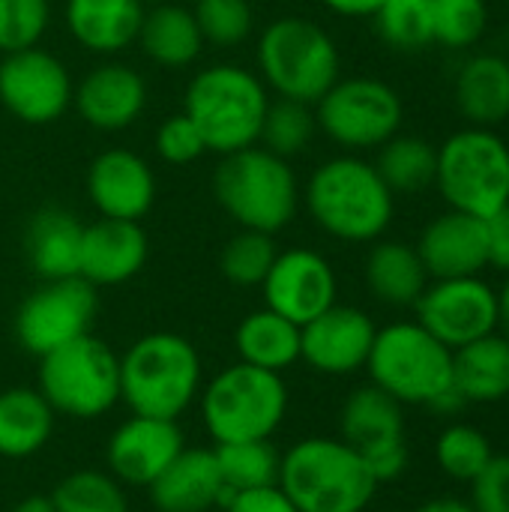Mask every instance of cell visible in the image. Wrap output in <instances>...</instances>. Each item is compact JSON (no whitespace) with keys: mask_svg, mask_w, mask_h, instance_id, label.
<instances>
[{"mask_svg":"<svg viewBox=\"0 0 509 512\" xmlns=\"http://www.w3.org/2000/svg\"><path fill=\"white\" fill-rule=\"evenodd\" d=\"M492 459V441L468 423L447 426L435 441V462L456 483H474Z\"/></svg>","mask_w":509,"mask_h":512,"instance_id":"e575fe53","label":"cell"},{"mask_svg":"<svg viewBox=\"0 0 509 512\" xmlns=\"http://www.w3.org/2000/svg\"><path fill=\"white\" fill-rule=\"evenodd\" d=\"M54 435V408L39 390L12 387L0 393V456L27 459Z\"/></svg>","mask_w":509,"mask_h":512,"instance_id":"4dcf8cb0","label":"cell"},{"mask_svg":"<svg viewBox=\"0 0 509 512\" xmlns=\"http://www.w3.org/2000/svg\"><path fill=\"white\" fill-rule=\"evenodd\" d=\"M87 198L102 219L141 222L156 204V174L135 150H102L87 168Z\"/></svg>","mask_w":509,"mask_h":512,"instance_id":"ac0fdd59","label":"cell"},{"mask_svg":"<svg viewBox=\"0 0 509 512\" xmlns=\"http://www.w3.org/2000/svg\"><path fill=\"white\" fill-rule=\"evenodd\" d=\"M486 3H489V0H486Z\"/></svg>","mask_w":509,"mask_h":512,"instance_id":"816d5d0a","label":"cell"},{"mask_svg":"<svg viewBox=\"0 0 509 512\" xmlns=\"http://www.w3.org/2000/svg\"><path fill=\"white\" fill-rule=\"evenodd\" d=\"M375 168L393 195H414L423 192L426 186H435L438 147H432L420 135L396 132L390 141L378 147Z\"/></svg>","mask_w":509,"mask_h":512,"instance_id":"1f68e13d","label":"cell"},{"mask_svg":"<svg viewBox=\"0 0 509 512\" xmlns=\"http://www.w3.org/2000/svg\"><path fill=\"white\" fill-rule=\"evenodd\" d=\"M414 249L429 279L480 276L489 267L486 219H477L459 210L441 213L423 228Z\"/></svg>","mask_w":509,"mask_h":512,"instance_id":"44dd1931","label":"cell"},{"mask_svg":"<svg viewBox=\"0 0 509 512\" xmlns=\"http://www.w3.org/2000/svg\"><path fill=\"white\" fill-rule=\"evenodd\" d=\"M315 132H318V120H315L312 105L294 102V99H276L267 108L258 144L282 159H291V156H300L312 144Z\"/></svg>","mask_w":509,"mask_h":512,"instance_id":"8d00e7d4","label":"cell"},{"mask_svg":"<svg viewBox=\"0 0 509 512\" xmlns=\"http://www.w3.org/2000/svg\"><path fill=\"white\" fill-rule=\"evenodd\" d=\"M489 24L486 0H435V42L447 48H471Z\"/></svg>","mask_w":509,"mask_h":512,"instance_id":"60d3db41","label":"cell"},{"mask_svg":"<svg viewBox=\"0 0 509 512\" xmlns=\"http://www.w3.org/2000/svg\"><path fill=\"white\" fill-rule=\"evenodd\" d=\"M72 75L60 57L33 45L0 60V105L27 126H48L72 105Z\"/></svg>","mask_w":509,"mask_h":512,"instance_id":"9a60e30c","label":"cell"},{"mask_svg":"<svg viewBox=\"0 0 509 512\" xmlns=\"http://www.w3.org/2000/svg\"><path fill=\"white\" fill-rule=\"evenodd\" d=\"M159 512H210L231 498L213 450H186L150 486Z\"/></svg>","mask_w":509,"mask_h":512,"instance_id":"603a6c76","label":"cell"},{"mask_svg":"<svg viewBox=\"0 0 509 512\" xmlns=\"http://www.w3.org/2000/svg\"><path fill=\"white\" fill-rule=\"evenodd\" d=\"M435 186L450 210L495 216L509 204V144L486 126L453 132L438 147Z\"/></svg>","mask_w":509,"mask_h":512,"instance_id":"ba28073f","label":"cell"},{"mask_svg":"<svg viewBox=\"0 0 509 512\" xmlns=\"http://www.w3.org/2000/svg\"><path fill=\"white\" fill-rule=\"evenodd\" d=\"M147 60L165 69H183L192 66L204 51V36L198 30V21L192 9L180 3H162L150 12H144L138 39Z\"/></svg>","mask_w":509,"mask_h":512,"instance_id":"83f0119b","label":"cell"},{"mask_svg":"<svg viewBox=\"0 0 509 512\" xmlns=\"http://www.w3.org/2000/svg\"><path fill=\"white\" fill-rule=\"evenodd\" d=\"M453 387L468 405H495L509 399V339L489 333L453 351Z\"/></svg>","mask_w":509,"mask_h":512,"instance_id":"484cf974","label":"cell"},{"mask_svg":"<svg viewBox=\"0 0 509 512\" xmlns=\"http://www.w3.org/2000/svg\"><path fill=\"white\" fill-rule=\"evenodd\" d=\"M342 441L363 456L372 477L393 483L408 468V441H405V411L402 405L378 390L375 384L354 390L339 414Z\"/></svg>","mask_w":509,"mask_h":512,"instance_id":"4fadbf2b","label":"cell"},{"mask_svg":"<svg viewBox=\"0 0 509 512\" xmlns=\"http://www.w3.org/2000/svg\"><path fill=\"white\" fill-rule=\"evenodd\" d=\"M261 291L267 309L303 327L336 303L339 279L333 264L321 252L297 246L276 255L267 279L261 282Z\"/></svg>","mask_w":509,"mask_h":512,"instance_id":"2e32d148","label":"cell"},{"mask_svg":"<svg viewBox=\"0 0 509 512\" xmlns=\"http://www.w3.org/2000/svg\"><path fill=\"white\" fill-rule=\"evenodd\" d=\"M369 378L399 405H429L453 387V351L417 321H396L375 333Z\"/></svg>","mask_w":509,"mask_h":512,"instance_id":"9c48e42d","label":"cell"},{"mask_svg":"<svg viewBox=\"0 0 509 512\" xmlns=\"http://www.w3.org/2000/svg\"><path fill=\"white\" fill-rule=\"evenodd\" d=\"M234 348L240 363L282 375L300 360V327L264 306L237 324Z\"/></svg>","mask_w":509,"mask_h":512,"instance_id":"f546056e","label":"cell"},{"mask_svg":"<svg viewBox=\"0 0 509 512\" xmlns=\"http://www.w3.org/2000/svg\"><path fill=\"white\" fill-rule=\"evenodd\" d=\"M276 255L279 252H276L273 234L240 228L225 243V249L219 255V270L237 288H261V282L267 279Z\"/></svg>","mask_w":509,"mask_h":512,"instance_id":"74e56055","label":"cell"},{"mask_svg":"<svg viewBox=\"0 0 509 512\" xmlns=\"http://www.w3.org/2000/svg\"><path fill=\"white\" fill-rule=\"evenodd\" d=\"M198 393V348L177 333H147L120 357V399L138 417L177 420Z\"/></svg>","mask_w":509,"mask_h":512,"instance_id":"5b68a950","label":"cell"},{"mask_svg":"<svg viewBox=\"0 0 509 512\" xmlns=\"http://www.w3.org/2000/svg\"><path fill=\"white\" fill-rule=\"evenodd\" d=\"M375 321L357 309L333 303L327 312L300 327V360L321 375H351L366 369L375 345Z\"/></svg>","mask_w":509,"mask_h":512,"instance_id":"e0dca14e","label":"cell"},{"mask_svg":"<svg viewBox=\"0 0 509 512\" xmlns=\"http://www.w3.org/2000/svg\"><path fill=\"white\" fill-rule=\"evenodd\" d=\"M150 255L147 234L141 222L99 219L84 225L81 237V267L78 276L93 288H111L135 279Z\"/></svg>","mask_w":509,"mask_h":512,"instance_id":"7402d4cb","label":"cell"},{"mask_svg":"<svg viewBox=\"0 0 509 512\" xmlns=\"http://www.w3.org/2000/svg\"><path fill=\"white\" fill-rule=\"evenodd\" d=\"M270 102L258 72L240 63H213L186 84L183 114L201 132L207 153L228 156L258 144Z\"/></svg>","mask_w":509,"mask_h":512,"instance_id":"7a4b0ae2","label":"cell"},{"mask_svg":"<svg viewBox=\"0 0 509 512\" xmlns=\"http://www.w3.org/2000/svg\"><path fill=\"white\" fill-rule=\"evenodd\" d=\"M498 303H501V327H504V336L509 339V276L504 288L498 291Z\"/></svg>","mask_w":509,"mask_h":512,"instance_id":"f907efd6","label":"cell"},{"mask_svg":"<svg viewBox=\"0 0 509 512\" xmlns=\"http://www.w3.org/2000/svg\"><path fill=\"white\" fill-rule=\"evenodd\" d=\"M84 225L66 207H42L24 228V255L42 282L78 276Z\"/></svg>","mask_w":509,"mask_h":512,"instance_id":"d4e9b609","label":"cell"},{"mask_svg":"<svg viewBox=\"0 0 509 512\" xmlns=\"http://www.w3.org/2000/svg\"><path fill=\"white\" fill-rule=\"evenodd\" d=\"M57 512H129L123 483L102 471H75L51 492Z\"/></svg>","mask_w":509,"mask_h":512,"instance_id":"d590c367","label":"cell"},{"mask_svg":"<svg viewBox=\"0 0 509 512\" xmlns=\"http://www.w3.org/2000/svg\"><path fill=\"white\" fill-rule=\"evenodd\" d=\"M426 408H432L435 414H441V417H456V414H462L465 408H468V402H465V396L456 390V387H447L441 396H435Z\"/></svg>","mask_w":509,"mask_h":512,"instance_id":"7dc6e473","label":"cell"},{"mask_svg":"<svg viewBox=\"0 0 509 512\" xmlns=\"http://www.w3.org/2000/svg\"><path fill=\"white\" fill-rule=\"evenodd\" d=\"M258 75L279 99L315 105L342 75V57L333 36L303 15L270 21L255 48Z\"/></svg>","mask_w":509,"mask_h":512,"instance_id":"8992f818","label":"cell"},{"mask_svg":"<svg viewBox=\"0 0 509 512\" xmlns=\"http://www.w3.org/2000/svg\"><path fill=\"white\" fill-rule=\"evenodd\" d=\"M213 198L240 228L276 234L297 216L303 189L288 159L252 144L219 159Z\"/></svg>","mask_w":509,"mask_h":512,"instance_id":"277c9868","label":"cell"},{"mask_svg":"<svg viewBox=\"0 0 509 512\" xmlns=\"http://www.w3.org/2000/svg\"><path fill=\"white\" fill-rule=\"evenodd\" d=\"M417 324H423L450 351L465 348L501 327L498 291L480 276L435 279L414 303Z\"/></svg>","mask_w":509,"mask_h":512,"instance_id":"5bb4252c","label":"cell"},{"mask_svg":"<svg viewBox=\"0 0 509 512\" xmlns=\"http://www.w3.org/2000/svg\"><path fill=\"white\" fill-rule=\"evenodd\" d=\"M225 512H297V507L288 501V495L279 486H264V489H249V492H234L225 501Z\"/></svg>","mask_w":509,"mask_h":512,"instance_id":"ee69618b","label":"cell"},{"mask_svg":"<svg viewBox=\"0 0 509 512\" xmlns=\"http://www.w3.org/2000/svg\"><path fill=\"white\" fill-rule=\"evenodd\" d=\"M471 486L474 512H509V456H495Z\"/></svg>","mask_w":509,"mask_h":512,"instance_id":"7bdbcfd3","label":"cell"},{"mask_svg":"<svg viewBox=\"0 0 509 512\" xmlns=\"http://www.w3.org/2000/svg\"><path fill=\"white\" fill-rule=\"evenodd\" d=\"M486 243H489V267L509 276V204L486 219Z\"/></svg>","mask_w":509,"mask_h":512,"instance_id":"f6af8a7d","label":"cell"},{"mask_svg":"<svg viewBox=\"0 0 509 512\" xmlns=\"http://www.w3.org/2000/svg\"><path fill=\"white\" fill-rule=\"evenodd\" d=\"M456 105L471 126H498L509 120V60L501 54H474L456 75Z\"/></svg>","mask_w":509,"mask_h":512,"instance_id":"4316f807","label":"cell"},{"mask_svg":"<svg viewBox=\"0 0 509 512\" xmlns=\"http://www.w3.org/2000/svg\"><path fill=\"white\" fill-rule=\"evenodd\" d=\"M297 512H366L378 480L342 438H303L279 462L276 483Z\"/></svg>","mask_w":509,"mask_h":512,"instance_id":"3957f363","label":"cell"},{"mask_svg":"<svg viewBox=\"0 0 509 512\" xmlns=\"http://www.w3.org/2000/svg\"><path fill=\"white\" fill-rule=\"evenodd\" d=\"M72 105L90 129H129L147 108V81L138 69L108 60L93 66L75 87Z\"/></svg>","mask_w":509,"mask_h":512,"instance_id":"ffe728a7","label":"cell"},{"mask_svg":"<svg viewBox=\"0 0 509 512\" xmlns=\"http://www.w3.org/2000/svg\"><path fill=\"white\" fill-rule=\"evenodd\" d=\"M156 153L165 165H189L207 153V144H204L201 132L195 129V123L180 111V114H171L159 123Z\"/></svg>","mask_w":509,"mask_h":512,"instance_id":"b9f144b4","label":"cell"},{"mask_svg":"<svg viewBox=\"0 0 509 512\" xmlns=\"http://www.w3.org/2000/svg\"><path fill=\"white\" fill-rule=\"evenodd\" d=\"M144 12V0H66L63 21L84 51L111 57L138 39Z\"/></svg>","mask_w":509,"mask_h":512,"instance_id":"cb8c5ba5","label":"cell"},{"mask_svg":"<svg viewBox=\"0 0 509 512\" xmlns=\"http://www.w3.org/2000/svg\"><path fill=\"white\" fill-rule=\"evenodd\" d=\"M288 411V387L279 372L249 363L222 369L201 393V417L216 444L270 441Z\"/></svg>","mask_w":509,"mask_h":512,"instance_id":"52a82bcc","label":"cell"},{"mask_svg":"<svg viewBox=\"0 0 509 512\" xmlns=\"http://www.w3.org/2000/svg\"><path fill=\"white\" fill-rule=\"evenodd\" d=\"M402 96L378 78H339L318 102V129L348 153L375 150L402 129Z\"/></svg>","mask_w":509,"mask_h":512,"instance_id":"8fae6325","label":"cell"},{"mask_svg":"<svg viewBox=\"0 0 509 512\" xmlns=\"http://www.w3.org/2000/svg\"><path fill=\"white\" fill-rule=\"evenodd\" d=\"M192 15L204 45L216 48H234L246 42L255 27V9L249 0H195Z\"/></svg>","mask_w":509,"mask_h":512,"instance_id":"f35d334b","label":"cell"},{"mask_svg":"<svg viewBox=\"0 0 509 512\" xmlns=\"http://www.w3.org/2000/svg\"><path fill=\"white\" fill-rule=\"evenodd\" d=\"M366 285L375 300L405 309L420 300L429 285V273L414 246L399 240H381L366 258Z\"/></svg>","mask_w":509,"mask_h":512,"instance_id":"f1b7e54d","label":"cell"},{"mask_svg":"<svg viewBox=\"0 0 509 512\" xmlns=\"http://www.w3.org/2000/svg\"><path fill=\"white\" fill-rule=\"evenodd\" d=\"M384 0H324V6L342 18H375Z\"/></svg>","mask_w":509,"mask_h":512,"instance_id":"bcb514c9","label":"cell"},{"mask_svg":"<svg viewBox=\"0 0 509 512\" xmlns=\"http://www.w3.org/2000/svg\"><path fill=\"white\" fill-rule=\"evenodd\" d=\"M12 512H57L54 510V504H51V498H42V495H33V498H24V501H18Z\"/></svg>","mask_w":509,"mask_h":512,"instance_id":"681fc988","label":"cell"},{"mask_svg":"<svg viewBox=\"0 0 509 512\" xmlns=\"http://www.w3.org/2000/svg\"><path fill=\"white\" fill-rule=\"evenodd\" d=\"M414 512H474L471 501H459V498H435Z\"/></svg>","mask_w":509,"mask_h":512,"instance_id":"c3c4849f","label":"cell"},{"mask_svg":"<svg viewBox=\"0 0 509 512\" xmlns=\"http://www.w3.org/2000/svg\"><path fill=\"white\" fill-rule=\"evenodd\" d=\"M375 27L390 48L420 51L435 42V0H384Z\"/></svg>","mask_w":509,"mask_h":512,"instance_id":"836d02e7","label":"cell"},{"mask_svg":"<svg viewBox=\"0 0 509 512\" xmlns=\"http://www.w3.org/2000/svg\"><path fill=\"white\" fill-rule=\"evenodd\" d=\"M216 462L225 480L228 495L264 489L279 483L282 456L270 441H240V444H216Z\"/></svg>","mask_w":509,"mask_h":512,"instance_id":"d6a6232c","label":"cell"},{"mask_svg":"<svg viewBox=\"0 0 509 512\" xmlns=\"http://www.w3.org/2000/svg\"><path fill=\"white\" fill-rule=\"evenodd\" d=\"M51 24V0H0V54L39 45Z\"/></svg>","mask_w":509,"mask_h":512,"instance_id":"ab89813d","label":"cell"},{"mask_svg":"<svg viewBox=\"0 0 509 512\" xmlns=\"http://www.w3.org/2000/svg\"><path fill=\"white\" fill-rule=\"evenodd\" d=\"M303 201L315 225L342 243L384 237L396 213V195L381 180L375 162L354 153L321 162L303 189Z\"/></svg>","mask_w":509,"mask_h":512,"instance_id":"6da1fadb","label":"cell"},{"mask_svg":"<svg viewBox=\"0 0 509 512\" xmlns=\"http://www.w3.org/2000/svg\"><path fill=\"white\" fill-rule=\"evenodd\" d=\"M39 393L75 420L108 414L120 402V357L96 336H81L39 357Z\"/></svg>","mask_w":509,"mask_h":512,"instance_id":"30bf717a","label":"cell"},{"mask_svg":"<svg viewBox=\"0 0 509 512\" xmlns=\"http://www.w3.org/2000/svg\"><path fill=\"white\" fill-rule=\"evenodd\" d=\"M180 453H183V432L177 420L132 414V420L114 429L105 459L111 477L120 480L123 486L150 489Z\"/></svg>","mask_w":509,"mask_h":512,"instance_id":"d6986e66","label":"cell"},{"mask_svg":"<svg viewBox=\"0 0 509 512\" xmlns=\"http://www.w3.org/2000/svg\"><path fill=\"white\" fill-rule=\"evenodd\" d=\"M96 306V288L81 276L42 282V288L24 297V303L18 306V345L33 357H45L87 336L96 318Z\"/></svg>","mask_w":509,"mask_h":512,"instance_id":"7c38bea8","label":"cell"}]
</instances>
